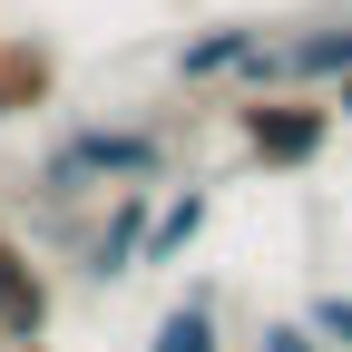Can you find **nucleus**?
Returning a JSON list of instances; mask_svg holds the SVG:
<instances>
[{
  "label": "nucleus",
  "mask_w": 352,
  "mask_h": 352,
  "mask_svg": "<svg viewBox=\"0 0 352 352\" xmlns=\"http://www.w3.org/2000/svg\"><path fill=\"white\" fill-rule=\"evenodd\" d=\"M254 352H323V342H314V323H303V314H264Z\"/></svg>",
  "instance_id": "9b49d317"
},
{
  "label": "nucleus",
  "mask_w": 352,
  "mask_h": 352,
  "mask_svg": "<svg viewBox=\"0 0 352 352\" xmlns=\"http://www.w3.org/2000/svg\"><path fill=\"white\" fill-rule=\"evenodd\" d=\"M333 118H342V138H352V78H342V88H333Z\"/></svg>",
  "instance_id": "f8f14e48"
},
{
  "label": "nucleus",
  "mask_w": 352,
  "mask_h": 352,
  "mask_svg": "<svg viewBox=\"0 0 352 352\" xmlns=\"http://www.w3.org/2000/svg\"><path fill=\"white\" fill-rule=\"evenodd\" d=\"M166 78L196 98H264L284 88V30L274 20H206L166 50Z\"/></svg>",
  "instance_id": "7ed1b4c3"
},
{
  "label": "nucleus",
  "mask_w": 352,
  "mask_h": 352,
  "mask_svg": "<svg viewBox=\"0 0 352 352\" xmlns=\"http://www.w3.org/2000/svg\"><path fill=\"white\" fill-rule=\"evenodd\" d=\"M303 323H314V342H323V352H352V294H342V284L303 294Z\"/></svg>",
  "instance_id": "9d476101"
},
{
  "label": "nucleus",
  "mask_w": 352,
  "mask_h": 352,
  "mask_svg": "<svg viewBox=\"0 0 352 352\" xmlns=\"http://www.w3.org/2000/svg\"><path fill=\"white\" fill-rule=\"evenodd\" d=\"M226 127H235V157H245L254 176H314V166L333 157V138H342L333 98H314V88H264V98H235Z\"/></svg>",
  "instance_id": "f03ea898"
},
{
  "label": "nucleus",
  "mask_w": 352,
  "mask_h": 352,
  "mask_svg": "<svg viewBox=\"0 0 352 352\" xmlns=\"http://www.w3.org/2000/svg\"><path fill=\"white\" fill-rule=\"evenodd\" d=\"M342 78H352V10L294 20V30H284V88H314V98H333Z\"/></svg>",
  "instance_id": "0eeeda50"
},
{
  "label": "nucleus",
  "mask_w": 352,
  "mask_h": 352,
  "mask_svg": "<svg viewBox=\"0 0 352 352\" xmlns=\"http://www.w3.org/2000/svg\"><path fill=\"white\" fill-rule=\"evenodd\" d=\"M20 352H50V342H20Z\"/></svg>",
  "instance_id": "ddd939ff"
},
{
  "label": "nucleus",
  "mask_w": 352,
  "mask_h": 352,
  "mask_svg": "<svg viewBox=\"0 0 352 352\" xmlns=\"http://www.w3.org/2000/svg\"><path fill=\"white\" fill-rule=\"evenodd\" d=\"M215 226V186H166L157 196V215H147V264H176V254H196V235Z\"/></svg>",
  "instance_id": "6e6552de"
},
{
  "label": "nucleus",
  "mask_w": 352,
  "mask_h": 352,
  "mask_svg": "<svg viewBox=\"0 0 352 352\" xmlns=\"http://www.w3.org/2000/svg\"><path fill=\"white\" fill-rule=\"evenodd\" d=\"M69 88V50L50 30H0V127H39Z\"/></svg>",
  "instance_id": "20e7f679"
},
{
  "label": "nucleus",
  "mask_w": 352,
  "mask_h": 352,
  "mask_svg": "<svg viewBox=\"0 0 352 352\" xmlns=\"http://www.w3.org/2000/svg\"><path fill=\"white\" fill-rule=\"evenodd\" d=\"M166 176H176V118H69L39 147L30 186L50 215H88L118 186H166Z\"/></svg>",
  "instance_id": "f257e3e1"
},
{
  "label": "nucleus",
  "mask_w": 352,
  "mask_h": 352,
  "mask_svg": "<svg viewBox=\"0 0 352 352\" xmlns=\"http://www.w3.org/2000/svg\"><path fill=\"white\" fill-rule=\"evenodd\" d=\"M50 314H59V274L39 264V245L20 226H0V352L50 342Z\"/></svg>",
  "instance_id": "39448f33"
},
{
  "label": "nucleus",
  "mask_w": 352,
  "mask_h": 352,
  "mask_svg": "<svg viewBox=\"0 0 352 352\" xmlns=\"http://www.w3.org/2000/svg\"><path fill=\"white\" fill-rule=\"evenodd\" d=\"M147 352H226V303H215L206 284H186L157 314V333H147Z\"/></svg>",
  "instance_id": "1a4fd4ad"
},
{
  "label": "nucleus",
  "mask_w": 352,
  "mask_h": 352,
  "mask_svg": "<svg viewBox=\"0 0 352 352\" xmlns=\"http://www.w3.org/2000/svg\"><path fill=\"white\" fill-rule=\"evenodd\" d=\"M157 196H166V186H118L108 215L78 235V274L98 284V294L127 284V274H147V215H157Z\"/></svg>",
  "instance_id": "423d86ee"
}]
</instances>
